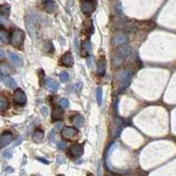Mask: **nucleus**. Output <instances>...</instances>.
<instances>
[{
    "label": "nucleus",
    "mask_w": 176,
    "mask_h": 176,
    "mask_svg": "<svg viewBox=\"0 0 176 176\" xmlns=\"http://www.w3.org/2000/svg\"><path fill=\"white\" fill-rule=\"evenodd\" d=\"M24 38H25L24 32L21 29H15L10 37V44L14 48H21L23 45Z\"/></svg>",
    "instance_id": "1"
},
{
    "label": "nucleus",
    "mask_w": 176,
    "mask_h": 176,
    "mask_svg": "<svg viewBox=\"0 0 176 176\" xmlns=\"http://www.w3.org/2000/svg\"><path fill=\"white\" fill-rule=\"evenodd\" d=\"M131 76H132V74H131V71H129V70H124L118 75L119 90V91H122L129 85Z\"/></svg>",
    "instance_id": "2"
},
{
    "label": "nucleus",
    "mask_w": 176,
    "mask_h": 176,
    "mask_svg": "<svg viewBox=\"0 0 176 176\" xmlns=\"http://www.w3.org/2000/svg\"><path fill=\"white\" fill-rule=\"evenodd\" d=\"M96 7H97L96 0H82L81 1V9L82 13L87 16L91 15L95 12Z\"/></svg>",
    "instance_id": "3"
},
{
    "label": "nucleus",
    "mask_w": 176,
    "mask_h": 176,
    "mask_svg": "<svg viewBox=\"0 0 176 176\" xmlns=\"http://www.w3.org/2000/svg\"><path fill=\"white\" fill-rule=\"evenodd\" d=\"M26 26H27V29L31 36L32 39H36V20L34 17L31 16H28L26 19Z\"/></svg>",
    "instance_id": "4"
},
{
    "label": "nucleus",
    "mask_w": 176,
    "mask_h": 176,
    "mask_svg": "<svg viewBox=\"0 0 176 176\" xmlns=\"http://www.w3.org/2000/svg\"><path fill=\"white\" fill-rule=\"evenodd\" d=\"M14 101L19 105H24L27 102V97L24 91L21 89H17L14 93Z\"/></svg>",
    "instance_id": "5"
},
{
    "label": "nucleus",
    "mask_w": 176,
    "mask_h": 176,
    "mask_svg": "<svg viewBox=\"0 0 176 176\" xmlns=\"http://www.w3.org/2000/svg\"><path fill=\"white\" fill-rule=\"evenodd\" d=\"M78 134V131L75 127H65L61 131V135L64 139H73Z\"/></svg>",
    "instance_id": "6"
},
{
    "label": "nucleus",
    "mask_w": 176,
    "mask_h": 176,
    "mask_svg": "<svg viewBox=\"0 0 176 176\" xmlns=\"http://www.w3.org/2000/svg\"><path fill=\"white\" fill-rule=\"evenodd\" d=\"M13 141V134L9 131L4 132L0 136V149H3L10 144Z\"/></svg>",
    "instance_id": "7"
},
{
    "label": "nucleus",
    "mask_w": 176,
    "mask_h": 176,
    "mask_svg": "<svg viewBox=\"0 0 176 176\" xmlns=\"http://www.w3.org/2000/svg\"><path fill=\"white\" fill-rule=\"evenodd\" d=\"M68 151H69V154L72 157H80V156L82 155V153H83V147L81 144L75 143V144H73V145H71L69 147Z\"/></svg>",
    "instance_id": "8"
},
{
    "label": "nucleus",
    "mask_w": 176,
    "mask_h": 176,
    "mask_svg": "<svg viewBox=\"0 0 176 176\" xmlns=\"http://www.w3.org/2000/svg\"><path fill=\"white\" fill-rule=\"evenodd\" d=\"M105 70H106V60H105L104 56H101L97 60V74L102 76L105 74Z\"/></svg>",
    "instance_id": "9"
},
{
    "label": "nucleus",
    "mask_w": 176,
    "mask_h": 176,
    "mask_svg": "<svg viewBox=\"0 0 176 176\" xmlns=\"http://www.w3.org/2000/svg\"><path fill=\"white\" fill-rule=\"evenodd\" d=\"M60 64L64 67H70L74 64V58L71 54V52H66L60 59Z\"/></svg>",
    "instance_id": "10"
},
{
    "label": "nucleus",
    "mask_w": 176,
    "mask_h": 176,
    "mask_svg": "<svg viewBox=\"0 0 176 176\" xmlns=\"http://www.w3.org/2000/svg\"><path fill=\"white\" fill-rule=\"evenodd\" d=\"M63 114H64L63 109L60 106H55L53 108V111H52V120L53 121H58V120L61 119Z\"/></svg>",
    "instance_id": "11"
},
{
    "label": "nucleus",
    "mask_w": 176,
    "mask_h": 176,
    "mask_svg": "<svg viewBox=\"0 0 176 176\" xmlns=\"http://www.w3.org/2000/svg\"><path fill=\"white\" fill-rule=\"evenodd\" d=\"M8 57H9L10 60H11L14 64H15L16 66L21 67V66L23 65V60H22V59H21L19 55H17L16 53L12 52H8Z\"/></svg>",
    "instance_id": "12"
},
{
    "label": "nucleus",
    "mask_w": 176,
    "mask_h": 176,
    "mask_svg": "<svg viewBox=\"0 0 176 176\" xmlns=\"http://www.w3.org/2000/svg\"><path fill=\"white\" fill-rule=\"evenodd\" d=\"M44 9L49 13V14H52L55 10H56V4L52 0H42Z\"/></svg>",
    "instance_id": "13"
},
{
    "label": "nucleus",
    "mask_w": 176,
    "mask_h": 176,
    "mask_svg": "<svg viewBox=\"0 0 176 176\" xmlns=\"http://www.w3.org/2000/svg\"><path fill=\"white\" fill-rule=\"evenodd\" d=\"M8 108H9L8 98L4 95H0V112L6 111Z\"/></svg>",
    "instance_id": "14"
},
{
    "label": "nucleus",
    "mask_w": 176,
    "mask_h": 176,
    "mask_svg": "<svg viewBox=\"0 0 176 176\" xmlns=\"http://www.w3.org/2000/svg\"><path fill=\"white\" fill-rule=\"evenodd\" d=\"M44 132L42 129H36L34 132L33 135H32V140L35 142L38 143V142H42V140L44 139Z\"/></svg>",
    "instance_id": "15"
},
{
    "label": "nucleus",
    "mask_w": 176,
    "mask_h": 176,
    "mask_svg": "<svg viewBox=\"0 0 176 176\" xmlns=\"http://www.w3.org/2000/svg\"><path fill=\"white\" fill-rule=\"evenodd\" d=\"M2 80H3V82H4V83L6 87L10 88V89H14L16 87V82L12 77H10L8 75H5L2 78Z\"/></svg>",
    "instance_id": "16"
},
{
    "label": "nucleus",
    "mask_w": 176,
    "mask_h": 176,
    "mask_svg": "<svg viewBox=\"0 0 176 176\" xmlns=\"http://www.w3.org/2000/svg\"><path fill=\"white\" fill-rule=\"evenodd\" d=\"M0 41L5 44H7L10 41L9 33L4 28H0Z\"/></svg>",
    "instance_id": "17"
},
{
    "label": "nucleus",
    "mask_w": 176,
    "mask_h": 176,
    "mask_svg": "<svg viewBox=\"0 0 176 176\" xmlns=\"http://www.w3.org/2000/svg\"><path fill=\"white\" fill-rule=\"evenodd\" d=\"M71 121H72V123H73L75 127H82V125H83V118H82V116L80 115V114H76V115L73 116Z\"/></svg>",
    "instance_id": "18"
},
{
    "label": "nucleus",
    "mask_w": 176,
    "mask_h": 176,
    "mask_svg": "<svg viewBox=\"0 0 176 176\" xmlns=\"http://www.w3.org/2000/svg\"><path fill=\"white\" fill-rule=\"evenodd\" d=\"M10 10H11V7L7 4L0 6V16H2V17H8L9 14H10Z\"/></svg>",
    "instance_id": "19"
},
{
    "label": "nucleus",
    "mask_w": 176,
    "mask_h": 176,
    "mask_svg": "<svg viewBox=\"0 0 176 176\" xmlns=\"http://www.w3.org/2000/svg\"><path fill=\"white\" fill-rule=\"evenodd\" d=\"M45 84H46L47 88H49L52 91H57L59 89V84L55 81L52 80L51 78H48L45 81Z\"/></svg>",
    "instance_id": "20"
},
{
    "label": "nucleus",
    "mask_w": 176,
    "mask_h": 176,
    "mask_svg": "<svg viewBox=\"0 0 176 176\" xmlns=\"http://www.w3.org/2000/svg\"><path fill=\"white\" fill-rule=\"evenodd\" d=\"M0 73L4 75H9L11 74L10 67L6 63H1L0 64Z\"/></svg>",
    "instance_id": "21"
},
{
    "label": "nucleus",
    "mask_w": 176,
    "mask_h": 176,
    "mask_svg": "<svg viewBox=\"0 0 176 176\" xmlns=\"http://www.w3.org/2000/svg\"><path fill=\"white\" fill-rule=\"evenodd\" d=\"M127 40V36L124 33H119L114 37V42L117 44H122Z\"/></svg>",
    "instance_id": "22"
},
{
    "label": "nucleus",
    "mask_w": 176,
    "mask_h": 176,
    "mask_svg": "<svg viewBox=\"0 0 176 176\" xmlns=\"http://www.w3.org/2000/svg\"><path fill=\"white\" fill-rule=\"evenodd\" d=\"M82 48L84 52V53L88 54L91 51V44L89 41H84L82 44Z\"/></svg>",
    "instance_id": "23"
},
{
    "label": "nucleus",
    "mask_w": 176,
    "mask_h": 176,
    "mask_svg": "<svg viewBox=\"0 0 176 176\" xmlns=\"http://www.w3.org/2000/svg\"><path fill=\"white\" fill-rule=\"evenodd\" d=\"M96 95H97V103L99 105L102 104V102H103V91H102V89L101 88H97V90H96Z\"/></svg>",
    "instance_id": "24"
},
{
    "label": "nucleus",
    "mask_w": 176,
    "mask_h": 176,
    "mask_svg": "<svg viewBox=\"0 0 176 176\" xmlns=\"http://www.w3.org/2000/svg\"><path fill=\"white\" fill-rule=\"evenodd\" d=\"M59 79H60V81H61L62 82H67L69 81L70 76H69L68 73H67V72H62V73L60 74V75H59Z\"/></svg>",
    "instance_id": "25"
},
{
    "label": "nucleus",
    "mask_w": 176,
    "mask_h": 176,
    "mask_svg": "<svg viewBox=\"0 0 176 176\" xmlns=\"http://www.w3.org/2000/svg\"><path fill=\"white\" fill-rule=\"evenodd\" d=\"M60 104H61V106L64 109H67V108L69 107V101L67 99H66V98H62L60 100Z\"/></svg>",
    "instance_id": "26"
},
{
    "label": "nucleus",
    "mask_w": 176,
    "mask_h": 176,
    "mask_svg": "<svg viewBox=\"0 0 176 176\" xmlns=\"http://www.w3.org/2000/svg\"><path fill=\"white\" fill-rule=\"evenodd\" d=\"M41 113H42V115H43L44 117H47L48 114H49V110H48V108H47L46 106L42 107V108H41Z\"/></svg>",
    "instance_id": "27"
},
{
    "label": "nucleus",
    "mask_w": 176,
    "mask_h": 176,
    "mask_svg": "<svg viewBox=\"0 0 176 176\" xmlns=\"http://www.w3.org/2000/svg\"><path fill=\"white\" fill-rule=\"evenodd\" d=\"M4 157H6V158H12V157H13V153H12V150H5V152H4Z\"/></svg>",
    "instance_id": "28"
},
{
    "label": "nucleus",
    "mask_w": 176,
    "mask_h": 176,
    "mask_svg": "<svg viewBox=\"0 0 176 176\" xmlns=\"http://www.w3.org/2000/svg\"><path fill=\"white\" fill-rule=\"evenodd\" d=\"M57 146H58V149H59V150H65V149L67 148V144H66V142H59L57 144Z\"/></svg>",
    "instance_id": "29"
},
{
    "label": "nucleus",
    "mask_w": 176,
    "mask_h": 176,
    "mask_svg": "<svg viewBox=\"0 0 176 176\" xmlns=\"http://www.w3.org/2000/svg\"><path fill=\"white\" fill-rule=\"evenodd\" d=\"M65 161H64V158H63V157H61V156H58V163L59 164H63Z\"/></svg>",
    "instance_id": "30"
},
{
    "label": "nucleus",
    "mask_w": 176,
    "mask_h": 176,
    "mask_svg": "<svg viewBox=\"0 0 176 176\" xmlns=\"http://www.w3.org/2000/svg\"><path fill=\"white\" fill-rule=\"evenodd\" d=\"M55 135H56V133H55V131H52V133L50 134V139H51V141H52L53 139H54V137H55Z\"/></svg>",
    "instance_id": "31"
},
{
    "label": "nucleus",
    "mask_w": 176,
    "mask_h": 176,
    "mask_svg": "<svg viewBox=\"0 0 176 176\" xmlns=\"http://www.w3.org/2000/svg\"><path fill=\"white\" fill-rule=\"evenodd\" d=\"M62 126H63V123H62V122H61V123L59 122V123H57V124H56V127H57L58 129H60V128L62 127Z\"/></svg>",
    "instance_id": "32"
},
{
    "label": "nucleus",
    "mask_w": 176,
    "mask_h": 176,
    "mask_svg": "<svg viewBox=\"0 0 176 176\" xmlns=\"http://www.w3.org/2000/svg\"><path fill=\"white\" fill-rule=\"evenodd\" d=\"M4 56H5V52H4V51L1 48H0V59H2Z\"/></svg>",
    "instance_id": "33"
},
{
    "label": "nucleus",
    "mask_w": 176,
    "mask_h": 176,
    "mask_svg": "<svg viewBox=\"0 0 176 176\" xmlns=\"http://www.w3.org/2000/svg\"><path fill=\"white\" fill-rule=\"evenodd\" d=\"M38 160H39V161H42L44 164H49V161H47V160H45V159H44V158H40V157H39Z\"/></svg>",
    "instance_id": "34"
},
{
    "label": "nucleus",
    "mask_w": 176,
    "mask_h": 176,
    "mask_svg": "<svg viewBox=\"0 0 176 176\" xmlns=\"http://www.w3.org/2000/svg\"><path fill=\"white\" fill-rule=\"evenodd\" d=\"M21 141H22V140H21V138H20L19 140H17V141L14 142V146H17L18 144H20V143L21 142Z\"/></svg>",
    "instance_id": "35"
},
{
    "label": "nucleus",
    "mask_w": 176,
    "mask_h": 176,
    "mask_svg": "<svg viewBox=\"0 0 176 176\" xmlns=\"http://www.w3.org/2000/svg\"><path fill=\"white\" fill-rule=\"evenodd\" d=\"M58 176H65L64 174H59V175H58Z\"/></svg>",
    "instance_id": "36"
},
{
    "label": "nucleus",
    "mask_w": 176,
    "mask_h": 176,
    "mask_svg": "<svg viewBox=\"0 0 176 176\" xmlns=\"http://www.w3.org/2000/svg\"><path fill=\"white\" fill-rule=\"evenodd\" d=\"M32 176H41V175H38V174H36V175H32Z\"/></svg>",
    "instance_id": "37"
},
{
    "label": "nucleus",
    "mask_w": 176,
    "mask_h": 176,
    "mask_svg": "<svg viewBox=\"0 0 176 176\" xmlns=\"http://www.w3.org/2000/svg\"><path fill=\"white\" fill-rule=\"evenodd\" d=\"M88 176H93V175H92V174H89Z\"/></svg>",
    "instance_id": "38"
}]
</instances>
